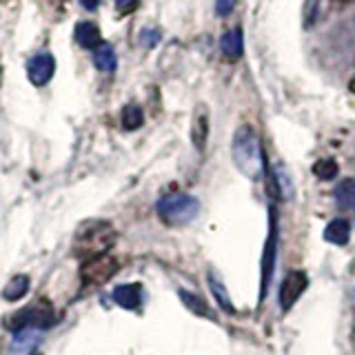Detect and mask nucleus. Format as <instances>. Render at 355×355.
<instances>
[{
  "label": "nucleus",
  "instance_id": "obj_17",
  "mask_svg": "<svg viewBox=\"0 0 355 355\" xmlns=\"http://www.w3.org/2000/svg\"><path fill=\"white\" fill-rule=\"evenodd\" d=\"M178 295H180V300L184 302V306H187L189 311H191V313L202 315V318H209V320H214V313H211V309L207 306L205 300H200L198 295L184 291V288H180V291H178Z\"/></svg>",
  "mask_w": 355,
  "mask_h": 355
},
{
  "label": "nucleus",
  "instance_id": "obj_4",
  "mask_svg": "<svg viewBox=\"0 0 355 355\" xmlns=\"http://www.w3.org/2000/svg\"><path fill=\"white\" fill-rule=\"evenodd\" d=\"M53 306L49 302H44V300H40V302L31 304L27 309H22L20 313L14 315V320H7V327L18 333V331H25V329H38V331H44L49 329L53 324Z\"/></svg>",
  "mask_w": 355,
  "mask_h": 355
},
{
  "label": "nucleus",
  "instance_id": "obj_14",
  "mask_svg": "<svg viewBox=\"0 0 355 355\" xmlns=\"http://www.w3.org/2000/svg\"><path fill=\"white\" fill-rule=\"evenodd\" d=\"M94 62H96V67H98L100 71H107V73L116 71L118 58H116L114 47H111V44H107V42H103L100 47H96V51H94Z\"/></svg>",
  "mask_w": 355,
  "mask_h": 355
},
{
  "label": "nucleus",
  "instance_id": "obj_16",
  "mask_svg": "<svg viewBox=\"0 0 355 355\" xmlns=\"http://www.w3.org/2000/svg\"><path fill=\"white\" fill-rule=\"evenodd\" d=\"M207 136H209V118H207V111L202 107V109H198L196 120H193V131H191V138H193L196 149H200V151L205 149Z\"/></svg>",
  "mask_w": 355,
  "mask_h": 355
},
{
  "label": "nucleus",
  "instance_id": "obj_10",
  "mask_svg": "<svg viewBox=\"0 0 355 355\" xmlns=\"http://www.w3.org/2000/svg\"><path fill=\"white\" fill-rule=\"evenodd\" d=\"M349 238H351V225H349V220H344V218L331 220L324 229V240L331 244H338V247H344V244L349 242Z\"/></svg>",
  "mask_w": 355,
  "mask_h": 355
},
{
  "label": "nucleus",
  "instance_id": "obj_9",
  "mask_svg": "<svg viewBox=\"0 0 355 355\" xmlns=\"http://www.w3.org/2000/svg\"><path fill=\"white\" fill-rule=\"evenodd\" d=\"M73 38L85 49H96V47L103 44V38H100V29L94 25V22H89V20L78 22L76 29H73Z\"/></svg>",
  "mask_w": 355,
  "mask_h": 355
},
{
  "label": "nucleus",
  "instance_id": "obj_1",
  "mask_svg": "<svg viewBox=\"0 0 355 355\" xmlns=\"http://www.w3.org/2000/svg\"><path fill=\"white\" fill-rule=\"evenodd\" d=\"M116 240V231L109 222H85L76 236V244H73V253L80 258L83 262L96 260L100 255H107V251L114 247Z\"/></svg>",
  "mask_w": 355,
  "mask_h": 355
},
{
  "label": "nucleus",
  "instance_id": "obj_13",
  "mask_svg": "<svg viewBox=\"0 0 355 355\" xmlns=\"http://www.w3.org/2000/svg\"><path fill=\"white\" fill-rule=\"evenodd\" d=\"M333 196H336V202H338L340 209L355 211V180H353V178H349V180H342L336 187Z\"/></svg>",
  "mask_w": 355,
  "mask_h": 355
},
{
  "label": "nucleus",
  "instance_id": "obj_22",
  "mask_svg": "<svg viewBox=\"0 0 355 355\" xmlns=\"http://www.w3.org/2000/svg\"><path fill=\"white\" fill-rule=\"evenodd\" d=\"M233 7H236V0H216V14L218 16H229Z\"/></svg>",
  "mask_w": 355,
  "mask_h": 355
},
{
  "label": "nucleus",
  "instance_id": "obj_5",
  "mask_svg": "<svg viewBox=\"0 0 355 355\" xmlns=\"http://www.w3.org/2000/svg\"><path fill=\"white\" fill-rule=\"evenodd\" d=\"M118 271V264L114 258L100 255L96 260H89L83 264V282L85 284H103Z\"/></svg>",
  "mask_w": 355,
  "mask_h": 355
},
{
  "label": "nucleus",
  "instance_id": "obj_2",
  "mask_svg": "<svg viewBox=\"0 0 355 355\" xmlns=\"http://www.w3.org/2000/svg\"><path fill=\"white\" fill-rule=\"evenodd\" d=\"M233 162H236V166L244 175L253 178V180H258L264 171V158L258 133L249 125L240 127L236 136H233Z\"/></svg>",
  "mask_w": 355,
  "mask_h": 355
},
{
  "label": "nucleus",
  "instance_id": "obj_12",
  "mask_svg": "<svg viewBox=\"0 0 355 355\" xmlns=\"http://www.w3.org/2000/svg\"><path fill=\"white\" fill-rule=\"evenodd\" d=\"M209 288H211V293H214V297L218 300V306L225 309L229 315L236 313V309H233V304H231V295L227 291V286L220 280V275H216V271H209Z\"/></svg>",
  "mask_w": 355,
  "mask_h": 355
},
{
  "label": "nucleus",
  "instance_id": "obj_20",
  "mask_svg": "<svg viewBox=\"0 0 355 355\" xmlns=\"http://www.w3.org/2000/svg\"><path fill=\"white\" fill-rule=\"evenodd\" d=\"M273 180H275V187L280 189V193H282L284 198L293 193V191H291V180H288L286 173L280 169V166H277V169L273 171Z\"/></svg>",
  "mask_w": 355,
  "mask_h": 355
},
{
  "label": "nucleus",
  "instance_id": "obj_25",
  "mask_svg": "<svg viewBox=\"0 0 355 355\" xmlns=\"http://www.w3.org/2000/svg\"><path fill=\"white\" fill-rule=\"evenodd\" d=\"M344 3H349V0H344Z\"/></svg>",
  "mask_w": 355,
  "mask_h": 355
},
{
  "label": "nucleus",
  "instance_id": "obj_18",
  "mask_svg": "<svg viewBox=\"0 0 355 355\" xmlns=\"http://www.w3.org/2000/svg\"><path fill=\"white\" fill-rule=\"evenodd\" d=\"M142 122H144V114L140 107H136V105L125 107V111H122V127L127 131H136L142 127Z\"/></svg>",
  "mask_w": 355,
  "mask_h": 355
},
{
  "label": "nucleus",
  "instance_id": "obj_23",
  "mask_svg": "<svg viewBox=\"0 0 355 355\" xmlns=\"http://www.w3.org/2000/svg\"><path fill=\"white\" fill-rule=\"evenodd\" d=\"M116 5H118L120 11H125V14H127V11H133L138 7V0H116Z\"/></svg>",
  "mask_w": 355,
  "mask_h": 355
},
{
  "label": "nucleus",
  "instance_id": "obj_15",
  "mask_svg": "<svg viewBox=\"0 0 355 355\" xmlns=\"http://www.w3.org/2000/svg\"><path fill=\"white\" fill-rule=\"evenodd\" d=\"M29 291V277L27 275H16L7 282V286L3 288V297L7 302H18L20 297H25Z\"/></svg>",
  "mask_w": 355,
  "mask_h": 355
},
{
  "label": "nucleus",
  "instance_id": "obj_24",
  "mask_svg": "<svg viewBox=\"0 0 355 355\" xmlns=\"http://www.w3.org/2000/svg\"><path fill=\"white\" fill-rule=\"evenodd\" d=\"M98 3H100V0H80V5H83L85 9H96Z\"/></svg>",
  "mask_w": 355,
  "mask_h": 355
},
{
  "label": "nucleus",
  "instance_id": "obj_7",
  "mask_svg": "<svg viewBox=\"0 0 355 355\" xmlns=\"http://www.w3.org/2000/svg\"><path fill=\"white\" fill-rule=\"evenodd\" d=\"M53 71H55V60L51 53H36L33 58L27 62V73H29V80L36 85V87H42L47 85L51 78H53Z\"/></svg>",
  "mask_w": 355,
  "mask_h": 355
},
{
  "label": "nucleus",
  "instance_id": "obj_3",
  "mask_svg": "<svg viewBox=\"0 0 355 355\" xmlns=\"http://www.w3.org/2000/svg\"><path fill=\"white\" fill-rule=\"evenodd\" d=\"M198 211H200L198 198L189 193H169L158 202V216L169 227L189 225L198 216Z\"/></svg>",
  "mask_w": 355,
  "mask_h": 355
},
{
  "label": "nucleus",
  "instance_id": "obj_11",
  "mask_svg": "<svg viewBox=\"0 0 355 355\" xmlns=\"http://www.w3.org/2000/svg\"><path fill=\"white\" fill-rule=\"evenodd\" d=\"M222 53L227 55L229 60H238L240 55L244 53V40H242V31L240 29H231L227 31L225 36L220 40Z\"/></svg>",
  "mask_w": 355,
  "mask_h": 355
},
{
  "label": "nucleus",
  "instance_id": "obj_6",
  "mask_svg": "<svg viewBox=\"0 0 355 355\" xmlns=\"http://www.w3.org/2000/svg\"><path fill=\"white\" fill-rule=\"evenodd\" d=\"M309 286V280H306V273L302 271H291L286 277H284V282L280 286V304L284 311L291 309L300 295L304 293V288Z\"/></svg>",
  "mask_w": 355,
  "mask_h": 355
},
{
  "label": "nucleus",
  "instance_id": "obj_8",
  "mask_svg": "<svg viewBox=\"0 0 355 355\" xmlns=\"http://www.w3.org/2000/svg\"><path fill=\"white\" fill-rule=\"evenodd\" d=\"M114 300L118 306L127 309V311H136V309H140V302H142V286L138 282L120 284L114 288Z\"/></svg>",
  "mask_w": 355,
  "mask_h": 355
},
{
  "label": "nucleus",
  "instance_id": "obj_21",
  "mask_svg": "<svg viewBox=\"0 0 355 355\" xmlns=\"http://www.w3.org/2000/svg\"><path fill=\"white\" fill-rule=\"evenodd\" d=\"M140 42L144 44V47H155V44L160 42V31L158 29H142L140 33Z\"/></svg>",
  "mask_w": 355,
  "mask_h": 355
},
{
  "label": "nucleus",
  "instance_id": "obj_19",
  "mask_svg": "<svg viewBox=\"0 0 355 355\" xmlns=\"http://www.w3.org/2000/svg\"><path fill=\"white\" fill-rule=\"evenodd\" d=\"M338 162L336 160H331V158H327V160H320V162H315V166H313V173L320 178V180H333V178L338 175Z\"/></svg>",
  "mask_w": 355,
  "mask_h": 355
}]
</instances>
